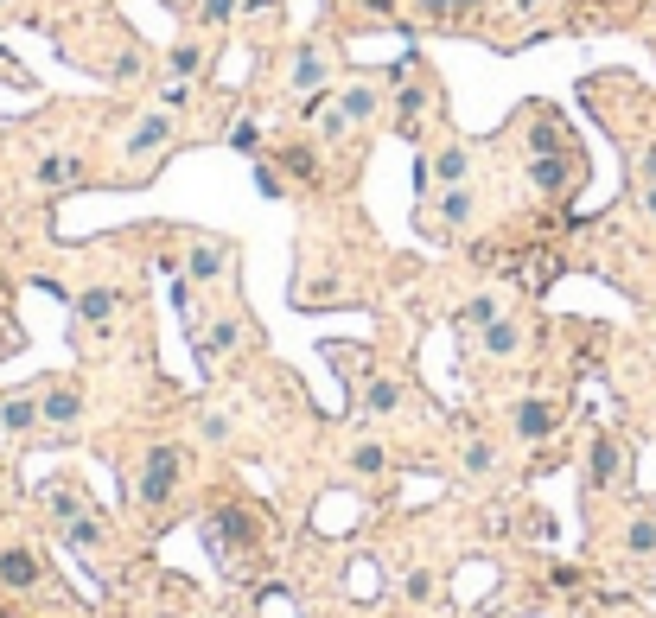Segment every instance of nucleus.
<instances>
[{
    "instance_id": "nucleus-16",
    "label": "nucleus",
    "mask_w": 656,
    "mask_h": 618,
    "mask_svg": "<svg viewBox=\"0 0 656 618\" xmlns=\"http://www.w3.org/2000/svg\"><path fill=\"white\" fill-rule=\"evenodd\" d=\"M39 408H45V421H51V427H71V421H77V408H83V396H77V389H51Z\"/></svg>"
},
{
    "instance_id": "nucleus-2",
    "label": "nucleus",
    "mask_w": 656,
    "mask_h": 618,
    "mask_svg": "<svg viewBox=\"0 0 656 618\" xmlns=\"http://www.w3.org/2000/svg\"><path fill=\"white\" fill-rule=\"evenodd\" d=\"M529 179H535V192H548V198L580 192V179H586V153H580V141L535 153V160H529Z\"/></svg>"
},
{
    "instance_id": "nucleus-13",
    "label": "nucleus",
    "mask_w": 656,
    "mask_h": 618,
    "mask_svg": "<svg viewBox=\"0 0 656 618\" xmlns=\"http://www.w3.org/2000/svg\"><path fill=\"white\" fill-rule=\"evenodd\" d=\"M0 580H7V587H39V561H32V548H7V555H0Z\"/></svg>"
},
{
    "instance_id": "nucleus-19",
    "label": "nucleus",
    "mask_w": 656,
    "mask_h": 618,
    "mask_svg": "<svg viewBox=\"0 0 656 618\" xmlns=\"http://www.w3.org/2000/svg\"><path fill=\"white\" fill-rule=\"evenodd\" d=\"M0 421H7V434H26V427H32V421H39V408H32L26 396H13L7 408H0Z\"/></svg>"
},
{
    "instance_id": "nucleus-11",
    "label": "nucleus",
    "mask_w": 656,
    "mask_h": 618,
    "mask_svg": "<svg viewBox=\"0 0 656 618\" xmlns=\"http://www.w3.org/2000/svg\"><path fill=\"white\" fill-rule=\"evenodd\" d=\"M223 274H230V243H198L192 249V281H223Z\"/></svg>"
},
{
    "instance_id": "nucleus-21",
    "label": "nucleus",
    "mask_w": 656,
    "mask_h": 618,
    "mask_svg": "<svg viewBox=\"0 0 656 618\" xmlns=\"http://www.w3.org/2000/svg\"><path fill=\"white\" fill-rule=\"evenodd\" d=\"M255 185H262V192H268V198H287V179H281V173H274V166H268V160H262V166H255Z\"/></svg>"
},
{
    "instance_id": "nucleus-15",
    "label": "nucleus",
    "mask_w": 656,
    "mask_h": 618,
    "mask_svg": "<svg viewBox=\"0 0 656 618\" xmlns=\"http://www.w3.org/2000/svg\"><path fill=\"white\" fill-rule=\"evenodd\" d=\"M166 71H172V77H198V71H204V45H198V39H179V45L166 51Z\"/></svg>"
},
{
    "instance_id": "nucleus-25",
    "label": "nucleus",
    "mask_w": 656,
    "mask_h": 618,
    "mask_svg": "<svg viewBox=\"0 0 656 618\" xmlns=\"http://www.w3.org/2000/svg\"><path fill=\"white\" fill-rule=\"evenodd\" d=\"M637 173H644V185H656V141L637 153Z\"/></svg>"
},
{
    "instance_id": "nucleus-12",
    "label": "nucleus",
    "mask_w": 656,
    "mask_h": 618,
    "mask_svg": "<svg viewBox=\"0 0 656 618\" xmlns=\"http://www.w3.org/2000/svg\"><path fill=\"white\" fill-rule=\"evenodd\" d=\"M465 166H472V160H465V147H440L434 166H427V185H440V192H446V185H465Z\"/></svg>"
},
{
    "instance_id": "nucleus-20",
    "label": "nucleus",
    "mask_w": 656,
    "mask_h": 618,
    "mask_svg": "<svg viewBox=\"0 0 656 618\" xmlns=\"http://www.w3.org/2000/svg\"><path fill=\"white\" fill-rule=\"evenodd\" d=\"M650 548H656V517L631 523V555H650Z\"/></svg>"
},
{
    "instance_id": "nucleus-24",
    "label": "nucleus",
    "mask_w": 656,
    "mask_h": 618,
    "mask_svg": "<svg viewBox=\"0 0 656 618\" xmlns=\"http://www.w3.org/2000/svg\"><path fill=\"white\" fill-rule=\"evenodd\" d=\"M465 466L485 472V466H491V446H485V440H472V446H465Z\"/></svg>"
},
{
    "instance_id": "nucleus-27",
    "label": "nucleus",
    "mask_w": 656,
    "mask_h": 618,
    "mask_svg": "<svg viewBox=\"0 0 656 618\" xmlns=\"http://www.w3.org/2000/svg\"><path fill=\"white\" fill-rule=\"evenodd\" d=\"M351 7H370V13H389V0H351Z\"/></svg>"
},
{
    "instance_id": "nucleus-14",
    "label": "nucleus",
    "mask_w": 656,
    "mask_h": 618,
    "mask_svg": "<svg viewBox=\"0 0 656 618\" xmlns=\"http://www.w3.org/2000/svg\"><path fill=\"white\" fill-rule=\"evenodd\" d=\"M434 211H440V230H465V217H472V192H465V185H446Z\"/></svg>"
},
{
    "instance_id": "nucleus-17",
    "label": "nucleus",
    "mask_w": 656,
    "mask_h": 618,
    "mask_svg": "<svg viewBox=\"0 0 656 618\" xmlns=\"http://www.w3.org/2000/svg\"><path fill=\"white\" fill-rule=\"evenodd\" d=\"M274 160H281L293 179H319V160H313V147H281Z\"/></svg>"
},
{
    "instance_id": "nucleus-28",
    "label": "nucleus",
    "mask_w": 656,
    "mask_h": 618,
    "mask_svg": "<svg viewBox=\"0 0 656 618\" xmlns=\"http://www.w3.org/2000/svg\"><path fill=\"white\" fill-rule=\"evenodd\" d=\"M0 306H7V274H0Z\"/></svg>"
},
{
    "instance_id": "nucleus-5",
    "label": "nucleus",
    "mask_w": 656,
    "mask_h": 618,
    "mask_svg": "<svg viewBox=\"0 0 656 618\" xmlns=\"http://www.w3.org/2000/svg\"><path fill=\"white\" fill-rule=\"evenodd\" d=\"M618 472H625V453H618L612 434H599V440H593V459H586V485H593V491H612Z\"/></svg>"
},
{
    "instance_id": "nucleus-10",
    "label": "nucleus",
    "mask_w": 656,
    "mask_h": 618,
    "mask_svg": "<svg viewBox=\"0 0 656 618\" xmlns=\"http://www.w3.org/2000/svg\"><path fill=\"white\" fill-rule=\"evenodd\" d=\"M166 141H172V122H166L160 109H147V115H141V128H134V141H128V153H134V160H147V153H153V147H166Z\"/></svg>"
},
{
    "instance_id": "nucleus-26",
    "label": "nucleus",
    "mask_w": 656,
    "mask_h": 618,
    "mask_svg": "<svg viewBox=\"0 0 656 618\" xmlns=\"http://www.w3.org/2000/svg\"><path fill=\"white\" fill-rule=\"evenodd\" d=\"M644 217H656V185H644Z\"/></svg>"
},
{
    "instance_id": "nucleus-9",
    "label": "nucleus",
    "mask_w": 656,
    "mask_h": 618,
    "mask_svg": "<svg viewBox=\"0 0 656 618\" xmlns=\"http://www.w3.org/2000/svg\"><path fill=\"white\" fill-rule=\"evenodd\" d=\"M332 109L344 115V128H357V122H370V115L383 109V96H376V83H351V90H344Z\"/></svg>"
},
{
    "instance_id": "nucleus-4",
    "label": "nucleus",
    "mask_w": 656,
    "mask_h": 618,
    "mask_svg": "<svg viewBox=\"0 0 656 618\" xmlns=\"http://www.w3.org/2000/svg\"><path fill=\"white\" fill-rule=\"evenodd\" d=\"M427 122H434V90H427V83H408V90L395 96V128H402L408 141H414V134H421Z\"/></svg>"
},
{
    "instance_id": "nucleus-18",
    "label": "nucleus",
    "mask_w": 656,
    "mask_h": 618,
    "mask_svg": "<svg viewBox=\"0 0 656 618\" xmlns=\"http://www.w3.org/2000/svg\"><path fill=\"white\" fill-rule=\"evenodd\" d=\"M230 345H236V319H223V325H217L211 338H198V357H204V364H211V357H223Z\"/></svg>"
},
{
    "instance_id": "nucleus-29",
    "label": "nucleus",
    "mask_w": 656,
    "mask_h": 618,
    "mask_svg": "<svg viewBox=\"0 0 656 618\" xmlns=\"http://www.w3.org/2000/svg\"><path fill=\"white\" fill-rule=\"evenodd\" d=\"M0 618H20V612H13V606H0Z\"/></svg>"
},
{
    "instance_id": "nucleus-1",
    "label": "nucleus",
    "mask_w": 656,
    "mask_h": 618,
    "mask_svg": "<svg viewBox=\"0 0 656 618\" xmlns=\"http://www.w3.org/2000/svg\"><path fill=\"white\" fill-rule=\"evenodd\" d=\"M262 542H268V523H262L255 504H243V497L211 504V517H204V548H211L230 574H249L255 555H262Z\"/></svg>"
},
{
    "instance_id": "nucleus-3",
    "label": "nucleus",
    "mask_w": 656,
    "mask_h": 618,
    "mask_svg": "<svg viewBox=\"0 0 656 618\" xmlns=\"http://www.w3.org/2000/svg\"><path fill=\"white\" fill-rule=\"evenodd\" d=\"M179 466H185V459H179V446H153V453L141 459V504L160 510L166 497L179 491Z\"/></svg>"
},
{
    "instance_id": "nucleus-6",
    "label": "nucleus",
    "mask_w": 656,
    "mask_h": 618,
    "mask_svg": "<svg viewBox=\"0 0 656 618\" xmlns=\"http://www.w3.org/2000/svg\"><path fill=\"white\" fill-rule=\"evenodd\" d=\"M561 427V408L548 402V396H529V402H516V434L523 440H548Z\"/></svg>"
},
{
    "instance_id": "nucleus-22",
    "label": "nucleus",
    "mask_w": 656,
    "mask_h": 618,
    "mask_svg": "<svg viewBox=\"0 0 656 618\" xmlns=\"http://www.w3.org/2000/svg\"><path fill=\"white\" fill-rule=\"evenodd\" d=\"M351 466H357V472H383V446H357Z\"/></svg>"
},
{
    "instance_id": "nucleus-23",
    "label": "nucleus",
    "mask_w": 656,
    "mask_h": 618,
    "mask_svg": "<svg viewBox=\"0 0 656 618\" xmlns=\"http://www.w3.org/2000/svg\"><path fill=\"white\" fill-rule=\"evenodd\" d=\"M198 13H204V20H211V26H223V20H230V13H236V0H198Z\"/></svg>"
},
{
    "instance_id": "nucleus-8",
    "label": "nucleus",
    "mask_w": 656,
    "mask_h": 618,
    "mask_svg": "<svg viewBox=\"0 0 656 618\" xmlns=\"http://www.w3.org/2000/svg\"><path fill=\"white\" fill-rule=\"evenodd\" d=\"M478 345H485V357H510V351H523V325H516V313H497L485 332H478Z\"/></svg>"
},
{
    "instance_id": "nucleus-7",
    "label": "nucleus",
    "mask_w": 656,
    "mask_h": 618,
    "mask_svg": "<svg viewBox=\"0 0 656 618\" xmlns=\"http://www.w3.org/2000/svg\"><path fill=\"white\" fill-rule=\"evenodd\" d=\"M325 77H332V51H325V45H306L300 58H293V96H306V90L319 96Z\"/></svg>"
}]
</instances>
